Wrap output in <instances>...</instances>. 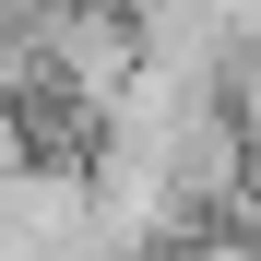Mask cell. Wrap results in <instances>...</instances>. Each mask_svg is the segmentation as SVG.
<instances>
[{
	"mask_svg": "<svg viewBox=\"0 0 261 261\" xmlns=\"http://www.w3.org/2000/svg\"><path fill=\"white\" fill-rule=\"evenodd\" d=\"M24 154H36V107H12V95H0V178H12Z\"/></svg>",
	"mask_w": 261,
	"mask_h": 261,
	"instance_id": "1",
	"label": "cell"
},
{
	"mask_svg": "<svg viewBox=\"0 0 261 261\" xmlns=\"http://www.w3.org/2000/svg\"><path fill=\"white\" fill-rule=\"evenodd\" d=\"M249 166H261V95H249Z\"/></svg>",
	"mask_w": 261,
	"mask_h": 261,
	"instance_id": "2",
	"label": "cell"
}]
</instances>
